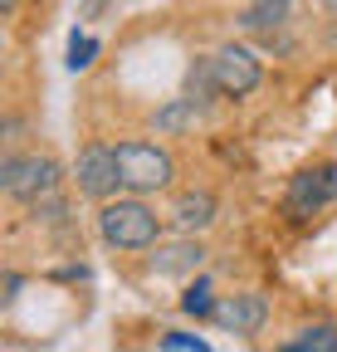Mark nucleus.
Wrapping results in <instances>:
<instances>
[{
	"label": "nucleus",
	"instance_id": "f257e3e1",
	"mask_svg": "<svg viewBox=\"0 0 337 352\" xmlns=\"http://www.w3.org/2000/svg\"><path fill=\"white\" fill-rule=\"evenodd\" d=\"M98 230H103V240L117 245V250H147V245H156V235H161V220H156V210H152L147 201L128 196V201H108V206L98 210Z\"/></svg>",
	"mask_w": 337,
	"mask_h": 352
},
{
	"label": "nucleus",
	"instance_id": "f03ea898",
	"mask_svg": "<svg viewBox=\"0 0 337 352\" xmlns=\"http://www.w3.org/2000/svg\"><path fill=\"white\" fill-rule=\"evenodd\" d=\"M117 171H122V186H128L132 196H147V191H161V186H172V176H176V162L166 147L156 142H117Z\"/></svg>",
	"mask_w": 337,
	"mask_h": 352
},
{
	"label": "nucleus",
	"instance_id": "7ed1b4c3",
	"mask_svg": "<svg viewBox=\"0 0 337 352\" xmlns=\"http://www.w3.org/2000/svg\"><path fill=\"white\" fill-rule=\"evenodd\" d=\"M0 186L20 201H39L59 186V162L54 157H5L0 166Z\"/></svg>",
	"mask_w": 337,
	"mask_h": 352
},
{
	"label": "nucleus",
	"instance_id": "20e7f679",
	"mask_svg": "<svg viewBox=\"0 0 337 352\" xmlns=\"http://www.w3.org/2000/svg\"><path fill=\"white\" fill-rule=\"evenodd\" d=\"M210 74H216V88L225 98H244V94H255L264 69L255 59V50H244V44H225V50L210 59Z\"/></svg>",
	"mask_w": 337,
	"mask_h": 352
},
{
	"label": "nucleus",
	"instance_id": "39448f33",
	"mask_svg": "<svg viewBox=\"0 0 337 352\" xmlns=\"http://www.w3.org/2000/svg\"><path fill=\"white\" fill-rule=\"evenodd\" d=\"M327 201H337V162H327V166H318V171H299L288 182V215L293 220H308L318 206H327Z\"/></svg>",
	"mask_w": 337,
	"mask_h": 352
},
{
	"label": "nucleus",
	"instance_id": "423d86ee",
	"mask_svg": "<svg viewBox=\"0 0 337 352\" xmlns=\"http://www.w3.org/2000/svg\"><path fill=\"white\" fill-rule=\"evenodd\" d=\"M122 186V171H117V152L113 147H83L78 157V191L93 196V201H113Z\"/></svg>",
	"mask_w": 337,
	"mask_h": 352
},
{
	"label": "nucleus",
	"instance_id": "0eeeda50",
	"mask_svg": "<svg viewBox=\"0 0 337 352\" xmlns=\"http://www.w3.org/2000/svg\"><path fill=\"white\" fill-rule=\"evenodd\" d=\"M264 314H269L264 294H235V298H220V308H216V318L235 333H259Z\"/></svg>",
	"mask_w": 337,
	"mask_h": 352
},
{
	"label": "nucleus",
	"instance_id": "6e6552de",
	"mask_svg": "<svg viewBox=\"0 0 337 352\" xmlns=\"http://www.w3.org/2000/svg\"><path fill=\"white\" fill-rule=\"evenodd\" d=\"M216 196H210V191H181L176 196V206H172V215H176V226L181 230H205L210 226V220H216Z\"/></svg>",
	"mask_w": 337,
	"mask_h": 352
},
{
	"label": "nucleus",
	"instance_id": "1a4fd4ad",
	"mask_svg": "<svg viewBox=\"0 0 337 352\" xmlns=\"http://www.w3.org/2000/svg\"><path fill=\"white\" fill-rule=\"evenodd\" d=\"M283 20H288V0H249L244 15H240L244 30H264V34H274Z\"/></svg>",
	"mask_w": 337,
	"mask_h": 352
},
{
	"label": "nucleus",
	"instance_id": "9d476101",
	"mask_svg": "<svg viewBox=\"0 0 337 352\" xmlns=\"http://www.w3.org/2000/svg\"><path fill=\"white\" fill-rule=\"evenodd\" d=\"M283 352H337V328L332 323H318V328H303L299 338H288Z\"/></svg>",
	"mask_w": 337,
	"mask_h": 352
},
{
	"label": "nucleus",
	"instance_id": "9b49d317",
	"mask_svg": "<svg viewBox=\"0 0 337 352\" xmlns=\"http://www.w3.org/2000/svg\"><path fill=\"white\" fill-rule=\"evenodd\" d=\"M196 118H200V108L191 98H176V103H166L152 122H156V132H181V127H196Z\"/></svg>",
	"mask_w": 337,
	"mask_h": 352
},
{
	"label": "nucleus",
	"instance_id": "f8f14e48",
	"mask_svg": "<svg viewBox=\"0 0 337 352\" xmlns=\"http://www.w3.org/2000/svg\"><path fill=\"white\" fill-rule=\"evenodd\" d=\"M200 245H172V250H161V259H156V274H181V270H196L200 264Z\"/></svg>",
	"mask_w": 337,
	"mask_h": 352
},
{
	"label": "nucleus",
	"instance_id": "ddd939ff",
	"mask_svg": "<svg viewBox=\"0 0 337 352\" xmlns=\"http://www.w3.org/2000/svg\"><path fill=\"white\" fill-rule=\"evenodd\" d=\"M181 308H186V314H196V318H205V314H216V298H210V284L200 279V284H191L186 294H181Z\"/></svg>",
	"mask_w": 337,
	"mask_h": 352
},
{
	"label": "nucleus",
	"instance_id": "4468645a",
	"mask_svg": "<svg viewBox=\"0 0 337 352\" xmlns=\"http://www.w3.org/2000/svg\"><path fill=\"white\" fill-rule=\"evenodd\" d=\"M93 54H98V39H89V34L73 30V39H69V69H89Z\"/></svg>",
	"mask_w": 337,
	"mask_h": 352
},
{
	"label": "nucleus",
	"instance_id": "2eb2a0df",
	"mask_svg": "<svg viewBox=\"0 0 337 352\" xmlns=\"http://www.w3.org/2000/svg\"><path fill=\"white\" fill-rule=\"evenodd\" d=\"M161 347H166V352H210L200 338H186V333H166V338H161Z\"/></svg>",
	"mask_w": 337,
	"mask_h": 352
},
{
	"label": "nucleus",
	"instance_id": "dca6fc26",
	"mask_svg": "<svg viewBox=\"0 0 337 352\" xmlns=\"http://www.w3.org/2000/svg\"><path fill=\"white\" fill-rule=\"evenodd\" d=\"M323 6H327V10H332V15H337V0H323Z\"/></svg>",
	"mask_w": 337,
	"mask_h": 352
}]
</instances>
